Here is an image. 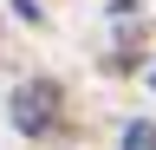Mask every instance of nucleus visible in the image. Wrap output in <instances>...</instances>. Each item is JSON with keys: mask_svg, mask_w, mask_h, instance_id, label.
<instances>
[{"mask_svg": "<svg viewBox=\"0 0 156 150\" xmlns=\"http://www.w3.org/2000/svg\"><path fill=\"white\" fill-rule=\"evenodd\" d=\"M58 124H65V85H58V79H26L13 91V130L52 137Z\"/></svg>", "mask_w": 156, "mask_h": 150, "instance_id": "obj_1", "label": "nucleus"}, {"mask_svg": "<svg viewBox=\"0 0 156 150\" xmlns=\"http://www.w3.org/2000/svg\"><path fill=\"white\" fill-rule=\"evenodd\" d=\"M124 150H156V124H130L124 130Z\"/></svg>", "mask_w": 156, "mask_h": 150, "instance_id": "obj_2", "label": "nucleus"}]
</instances>
